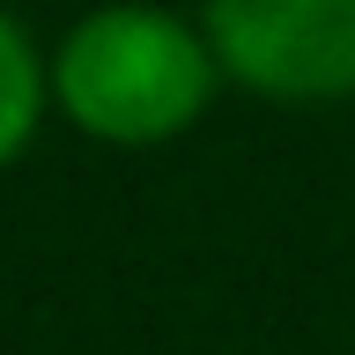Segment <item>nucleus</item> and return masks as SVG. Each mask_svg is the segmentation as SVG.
<instances>
[{"mask_svg":"<svg viewBox=\"0 0 355 355\" xmlns=\"http://www.w3.org/2000/svg\"><path fill=\"white\" fill-rule=\"evenodd\" d=\"M215 74L222 67L207 30L163 15V8H141V0H119V8L82 15L52 52V104L89 141L155 148V141H178L207 111Z\"/></svg>","mask_w":355,"mask_h":355,"instance_id":"nucleus-1","label":"nucleus"},{"mask_svg":"<svg viewBox=\"0 0 355 355\" xmlns=\"http://www.w3.org/2000/svg\"><path fill=\"white\" fill-rule=\"evenodd\" d=\"M44 89H52V74H44L37 44L22 37V22L0 8V171L30 148V133L44 119Z\"/></svg>","mask_w":355,"mask_h":355,"instance_id":"nucleus-3","label":"nucleus"},{"mask_svg":"<svg viewBox=\"0 0 355 355\" xmlns=\"http://www.w3.org/2000/svg\"><path fill=\"white\" fill-rule=\"evenodd\" d=\"M207 44L222 74L259 96H355V0H207Z\"/></svg>","mask_w":355,"mask_h":355,"instance_id":"nucleus-2","label":"nucleus"}]
</instances>
